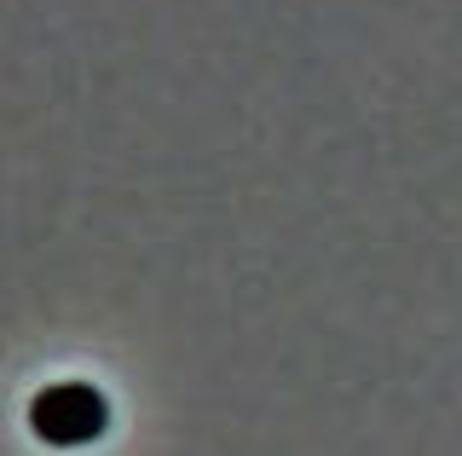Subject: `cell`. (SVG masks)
I'll list each match as a JSON object with an SVG mask.
<instances>
[{
  "instance_id": "6da1fadb",
  "label": "cell",
  "mask_w": 462,
  "mask_h": 456,
  "mask_svg": "<svg viewBox=\"0 0 462 456\" xmlns=\"http://www.w3.org/2000/svg\"><path fill=\"white\" fill-rule=\"evenodd\" d=\"M29 427H35L41 445L76 451V445H93L110 427V405H105V393L87 388V381H52V388H41L29 398Z\"/></svg>"
}]
</instances>
